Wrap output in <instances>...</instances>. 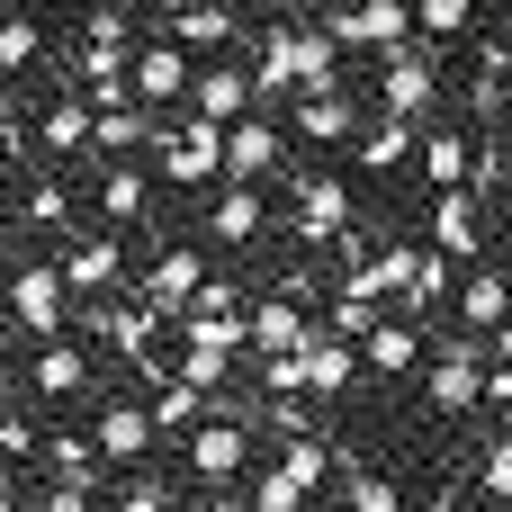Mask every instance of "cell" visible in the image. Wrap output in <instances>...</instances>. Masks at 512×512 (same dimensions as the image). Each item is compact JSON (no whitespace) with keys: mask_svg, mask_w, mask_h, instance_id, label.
I'll return each mask as SVG.
<instances>
[{"mask_svg":"<svg viewBox=\"0 0 512 512\" xmlns=\"http://www.w3.org/2000/svg\"><path fill=\"white\" fill-rule=\"evenodd\" d=\"M423 405H432V414H450V423L486 405V333H468V324H459V333L432 351V369H423Z\"/></svg>","mask_w":512,"mask_h":512,"instance_id":"1","label":"cell"},{"mask_svg":"<svg viewBox=\"0 0 512 512\" xmlns=\"http://www.w3.org/2000/svg\"><path fill=\"white\" fill-rule=\"evenodd\" d=\"M180 468H189V486L234 495V477L252 468V423L243 414H207L198 432H180Z\"/></svg>","mask_w":512,"mask_h":512,"instance_id":"2","label":"cell"},{"mask_svg":"<svg viewBox=\"0 0 512 512\" xmlns=\"http://www.w3.org/2000/svg\"><path fill=\"white\" fill-rule=\"evenodd\" d=\"M153 153H162V180L171 189H216L225 180V117H198L189 108V126L153 135Z\"/></svg>","mask_w":512,"mask_h":512,"instance_id":"3","label":"cell"},{"mask_svg":"<svg viewBox=\"0 0 512 512\" xmlns=\"http://www.w3.org/2000/svg\"><path fill=\"white\" fill-rule=\"evenodd\" d=\"M288 234H297L306 252L342 243V234H351V180H342V171H297V189H288Z\"/></svg>","mask_w":512,"mask_h":512,"instance_id":"4","label":"cell"},{"mask_svg":"<svg viewBox=\"0 0 512 512\" xmlns=\"http://www.w3.org/2000/svg\"><path fill=\"white\" fill-rule=\"evenodd\" d=\"M378 108L432 126V108H441V63H432V45H414V36L387 45V63H378Z\"/></svg>","mask_w":512,"mask_h":512,"instance_id":"5","label":"cell"},{"mask_svg":"<svg viewBox=\"0 0 512 512\" xmlns=\"http://www.w3.org/2000/svg\"><path fill=\"white\" fill-rule=\"evenodd\" d=\"M72 306H81V297H72L63 261H27V270L9 279V315H18V333H36V342H45V333H63V324H72Z\"/></svg>","mask_w":512,"mask_h":512,"instance_id":"6","label":"cell"},{"mask_svg":"<svg viewBox=\"0 0 512 512\" xmlns=\"http://www.w3.org/2000/svg\"><path fill=\"white\" fill-rule=\"evenodd\" d=\"M90 396V351L81 342H63V333H45L36 342V360H27V405H81Z\"/></svg>","mask_w":512,"mask_h":512,"instance_id":"7","label":"cell"},{"mask_svg":"<svg viewBox=\"0 0 512 512\" xmlns=\"http://www.w3.org/2000/svg\"><path fill=\"white\" fill-rule=\"evenodd\" d=\"M99 144V99L90 90H54L45 108H36V153L45 162H72V153H90Z\"/></svg>","mask_w":512,"mask_h":512,"instance_id":"8","label":"cell"},{"mask_svg":"<svg viewBox=\"0 0 512 512\" xmlns=\"http://www.w3.org/2000/svg\"><path fill=\"white\" fill-rule=\"evenodd\" d=\"M423 225H432V243H441V252H459V261H486V198H477L468 180H459V189H432Z\"/></svg>","mask_w":512,"mask_h":512,"instance_id":"9","label":"cell"},{"mask_svg":"<svg viewBox=\"0 0 512 512\" xmlns=\"http://www.w3.org/2000/svg\"><path fill=\"white\" fill-rule=\"evenodd\" d=\"M90 441H99V459H108V468H135V459H153L162 423H153V405L108 396V405H99V423H90Z\"/></svg>","mask_w":512,"mask_h":512,"instance_id":"10","label":"cell"},{"mask_svg":"<svg viewBox=\"0 0 512 512\" xmlns=\"http://www.w3.org/2000/svg\"><path fill=\"white\" fill-rule=\"evenodd\" d=\"M324 27H333L342 45H360V54H387V45L414 36V0H342Z\"/></svg>","mask_w":512,"mask_h":512,"instance_id":"11","label":"cell"},{"mask_svg":"<svg viewBox=\"0 0 512 512\" xmlns=\"http://www.w3.org/2000/svg\"><path fill=\"white\" fill-rule=\"evenodd\" d=\"M198 288H207V252H189V243L153 252V270L135 279V297H153L162 315H189V306H198Z\"/></svg>","mask_w":512,"mask_h":512,"instance_id":"12","label":"cell"},{"mask_svg":"<svg viewBox=\"0 0 512 512\" xmlns=\"http://www.w3.org/2000/svg\"><path fill=\"white\" fill-rule=\"evenodd\" d=\"M261 225H270V198H261V180H225V189H216V207H207V243L243 252V243H261Z\"/></svg>","mask_w":512,"mask_h":512,"instance_id":"13","label":"cell"},{"mask_svg":"<svg viewBox=\"0 0 512 512\" xmlns=\"http://www.w3.org/2000/svg\"><path fill=\"white\" fill-rule=\"evenodd\" d=\"M189 45L180 36H153V45H135V99H153V108H171V99H189Z\"/></svg>","mask_w":512,"mask_h":512,"instance_id":"14","label":"cell"},{"mask_svg":"<svg viewBox=\"0 0 512 512\" xmlns=\"http://www.w3.org/2000/svg\"><path fill=\"white\" fill-rule=\"evenodd\" d=\"M450 306H459V324H468V333H495V324H512V279L495 270V261H468Z\"/></svg>","mask_w":512,"mask_h":512,"instance_id":"15","label":"cell"},{"mask_svg":"<svg viewBox=\"0 0 512 512\" xmlns=\"http://www.w3.org/2000/svg\"><path fill=\"white\" fill-rule=\"evenodd\" d=\"M189 108L198 117H243V108H261V81H252V63H207L198 81H189Z\"/></svg>","mask_w":512,"mask_h":512,"instance_id":"16","label":"cell"},{"mask_svg":"<svg viewBox=\"0 0 512 512\" xmlns=\"http://www.w3.org/2000/svg\"><path fill=\"white\" fill-rule=\"evenodd\" d=\"M270 171H279V126L261 108H243L225 126V180H270Z\"/></svg>","mask_w":512,"mask_h":512,"instance_id":"17","label":"cell"},{"mask_svg":"<svg viewBox=\"0 0 512 512\" xmlns=\"http://www.w3.org/2000/svg\"><path fill=\"white\" fill-rule=\"evenodd\" d=\"M414 153H423V117H396V108H378V126H360V171H369V180L405 171Z\"/></svg>","mask_w":512,"mask_h":512,"instance_id":"18","label":"cell"},{"mask_svg":"<svg viewBox=\"0 0 512 512\" xmlns=\"http://www.w3.org/2000/svg\"><path fill=\"white\" fill-rule=\"evenodd\" d=\"M63 279H72V297H108V288L126 279V243H117V234H81V243H63Z\"/></svg>","mask_w":512,"mask_h":512,"instance_id":"19","label":"cell"},{"mask_svg":"<svg viewBox=\"0 0 512 512\" xmlns=\"http://www.w3.org/2000/svg\"><path fill=\"white\" fill-rule=\"evenodd\" d=\"M360 342H342V333H315L306 342V396H324V405H342L351 387H360Z\"/></svg>","mask_w":512,"mask_h":512,"instance_id":"20","label":"cell"},{"mask_svg":"<svg viewBox=\"0 0 512 512\" xmlns=\"http://www.w3.org/2000/svg\"><path fill=\"white\" fill-rule=\"evenodd\" d=\"M252 81H261V99L306 90V63H297V18H270V27H261V45H252Z\"/></svg>","mask_w":512,"mask_h":512,"instance_id":"21","label":"cell"},{"mask_svg":"<svg viewBox=\"0 0 512 512\" xmlns=\"http://www.w3.org/2000/svg\"><path fill=\"white\" fill-rule=\"evenodd\" d=\"M315 324L297 297H252V360H279V351H306Z\"/></svg>","mask_w":512,"mask_h":512,"instance_id":"22","label":"cell"},{"mask_svg":"<svg viewBox=\"0 0 512 512\" xmlns=\"http://www.w3.org/2000/svg\"><path fill=\"white\" fill-rule=\"evenodd\" d=\"M297 135H306V144H351V135H360L351 90H342V81H333V90H297Z\"/></svg>","mask_w":512,"mask_h":512,"instance_id":"23","label":"cell"},{"mask_svg":"<svg viewBox=\"0 0 512 512\" xmlns=\"http://www.w3.org/2000/svg\"><path fill=\"white\" fill-rule=\"evenodd\" d=\"M144 198H153V180H144L126 153H108V171H99V189H90L99 225H135V216H144Z\"/></svg>","mask_w":512,"mask_h":512,"instance_id":"24","label":"cell"},{"mask_svg":"<svg viewBox=\"0 0 512 512\" xmlns=\"http://www.w3.org/2000/svg\"><path fill=\"white\" fill-rule=\"evenodd\" d=\"M459 270H468L459 252H441V243H423V252H414V279H405V297H396V306H405V315H432L441 297H459Z\"/></svg>","mask_w":512,"mask_h":512,"instance_id":"25","label":"cell"},{"mask_svg":"<svg viewBox=\"0 0 512 512\" xmlns=\"http://www.w3.org/2000/svg\"><path fill=\"white\" fill-rule=\"evenodd\" d=\"M108 495H117V512H171L180 495H189V468L171 477V468H144V459H135V468H117Z\"/></svg>","mask_w":512,"mask_h":512,"instance_id":"26","label":"cell"},{"mask_svg":"<svg viewBox=\"0 0 512 512\" xmlns=\"http://www.w3.org/2000/svg\"><path fill=\"white\" fill-rule=\"evenodd\" d=\"M414 162H423V189H459V180L477 171V144H468L459 126H423V153H414Z\"/></svg>","mask_w":512,"mask_h":512,"instance_id":"27","label":"cell"},{"mask_svg":"<svg viewBox=\"0 0 512 512\" xmlns=\"http://www.w3.org/2000/svg\"><path fill=\"white\" fill-rule=\"evenodd\" d=\"M360 360H369L378 378H405V369L423 360V333H414L405 315H378V324H369V342H360Z\"/></svg>","mask_w":512,"mask_h":512,"instance_id":"28","label":"cell"},{"mask_svg":"<svg viewBox=\"0 0 512 512\" xmlns=\"http://www.w3.org/2000/svg\"><path fill=\"white\" fill-rule=\"evenodd\" d=\"M333 486L351 495V512H396V504H405V486H396L387 468H369V459H351V450H342V468H333Z\"/></svg>","mask_w":512,"mask_h":512,"instance_id":"29","label":"cell"},{"mask_svg":"<svg viewBox=\"0 0 512 512\" xmlns=\"http://www.w3.org/2000/svg\"><path fill=\"white\" fill-rule=\"evenodd\" d=\"M153 423H162V432H198V423H207V387L180 378V360H171V378L153 387Z\"/></svg>","mask_w":512,"mask_h":512,"instance_id":"30","label":"cell"},{"mask_svg":"<svg viewBox=\"0 0 512 512\" xmlns=\"http://www.w3.org/2000/svg\"><path fill=\"white\" fill-rule=\"evenodd\" d=\"M99 468H108V459H99L90 432H45V477H72V486L99 495Z\"/></svg>","mask_w":512,"mask_h":512,"instance_id":"31","label":"cell"},{"mask_svg":"<svg viewBox=\"0 0 512 512\" xmlns=\"http://www.w3.org/2000/svg\"><path fill=\"white\" fill-rule=\"evenodd\" d=\"M45 63V27L27 9H0V81H27Z\"/></svg>","mask_w":512,"mask_h":512,"instance_id":"32","label":"cell"},{"mask_svg":"<svg viewBox=\"0 0 512 512\" xmlns=\"http://www.w3.org/2000/svg\"><path fill=\"white\" fill-rule=\"evenodd\" d=\"M171 36H180L189 54H216V45H234V9H225V0H198V9H171Z\"/></svg>","mask_w":512,"mask_h":512,"instance_id":"33","label":"cell"},{"mask_svg":"<svg viewBox=\"0 0 512 512\" xmlns=\"http://www.w3.org/2000/svg\"><path fill=\"white\" fill-rule=\"evenodd\" d=\"M18 216H27L36 234H63V225H72V189H63V180H27Z\"/></svg>","mask_w":512,"mask_h":512,"instance_id":"34","label":"cell"},{"mask_svg":"<svg viewBox=\"0 0 512 512\" xmlns=\"http://www.w3.org/2000/svg\"><path fill=\"white\" fill-rule=\"evenodd\" d=\"M234 360H243V351H225V342H198V333H189V351H180V378H198V387L216 396V387L234 378Z\"/></svg>","mask_w":512,"mask_h":512,"instance_id":"35","label":"cell"},{"mask_svg":"<svg viewBox=\"0 0 512 512\" xmlns=\"http://www.w3.org/2000/svg\"><path fill=\"white\" fill-rule=\"evenodd\" d=\"M414 27H423L432 45H450V36L477 27V0H414Z\"/></svg>","mask_w":512,"mask_h":512,"instance_id":"36","label":"cell"},{"mask_svg":"<svg viewBox=\"0 0 512 512\" xmlns=\"http://www.w3.org/2000/svg\"><path fill=\"white\" fill-rule=\"evenodd\" d=\"M369 324H378V297H351V288H333V324H324V333H342V342H369Z\"/></svg>","mask_w":512,"mask_h":512,"instance_id":"37","label":"cell"},{"mask_svg":"<svg viewBox=\"0 0 512 512\" xmlns=\"http://www.w3.org/2000/svg\"><path fill=\"white\" fill-rule=\"evenodd\" d=\"M486 405H512V324L486 333Z\"/></svg>","mask_w":512,"mask_h":512,"instance_id":"38","label":"cell"},{"mask_svg":"<svg viewBox=\"0 0 512 512\" xmlns=\"http://www.w3.org/2000/svg\"><path fill=\"white\" fill-rule=\"evenodd\" d=\"M477 495L512 504V432H504V441H486V459H477Z\"/></svg>","mask_w":512,"mask_h":512,"instance_id":"39","label":"cell"},{"mask_svg":"<svg viewBox=\"0 0 512 512\" xmlns=\"http://www.w3.org/2000/svg\"><path fill=\"white\" fill-rule=\"evenodd\" d=\"M297 504H306V486H297L288 468H270V477L252 486V512H297Z\"/></svg>","mask_w":512,"mask_h":512,"instance_id":"40","label":"cell"},{"mask_svg":"<svg viewBox=\"0 0 512 512\" xmlns=\"http://www.w3.org/2000/svg\"><path fill=\"white\" fill-rule=\"evenodd\" d=\"M81 45H135V27H126V9H90V27H81Z\"/></svg>","mask_w":512,"mask_h":512,"instance_id":"41","label":"cell"},{"mask_svg":"<svg viewBox=\"0 0 512 512\" xmlns=\"http://www.w3.org/2000/svg\"><path fill=\"white\" fill-rule=\"evenodd\" d=\"M18 504V459H9V450H0V512Z\"/></svg>","mask_w":512,"mask_h":512,"instance_id":"42","label":"cell"},{"mask_svg":"<svg viewBox=\"0 0 512 512\" xmlns=\"http://www.w3.org/2000/svg\"><path fill=\"white\" fill-rule=\"evenodd\" d=\"M252 9H279V18H288V9H297V0H252Z\"/></svg>","mask_w":512,"mask_h":512,"instance_id":"43","label":"cell"},{"mask_svg":"<svg viewBox=\"0 0 512 512\" xmlns=\"http://www.w3.org/2000/svg\"><path fill=\"white\" fill-rule=\"evenodd\" d=\"M153 9H198V0H153Z\"/></svg>","mask_w":512,"mask_h":512,"instance_id":"44","label":"cell"},{"mask_svg":"<svg viewBox=\"0 0 512 512\" xmlns=\"http://www.w3.org/2000/svg\"><path fill=\"white\" fill-rule=\"evenodd\" d=\"M504 162H512V144H504Z\"/></svg>","mask_w":512,"mask_h":512,"instance_id":"45","label":"cell"}]
</instances>
